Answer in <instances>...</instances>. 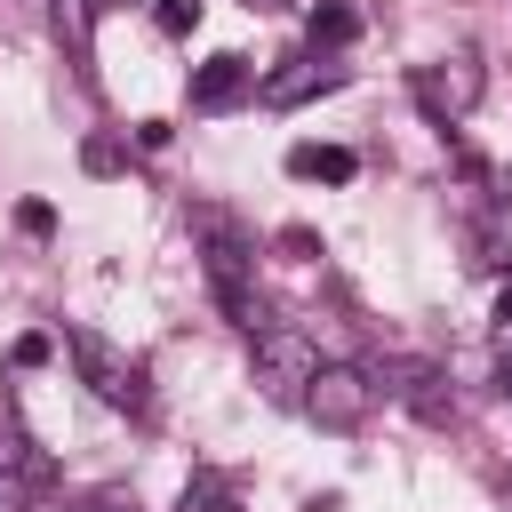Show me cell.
<instances>
[{
  "label": "cell",
  "mask_w": 512,
  "mask_h": 512,
  "mask_svg": "<svg viewBox=\"0 0 512 512\" xmlns=\"http://www.w3.org/2000/svg\"><path fill=\"white\" fill-rule=\"evenodd\" d=\"M312 376H320V344H312L304 328L272 320V328L256 336V392H264V400H296V408H304Z\"/></svg>",
  "instance_id": "3957f363"
},
{
  "label": "cell",
  "mask_w": 512,
  "mask_h": 512,
  "mask_svg": "<svg viewBox=\"0 0 512 512\" xmlns=\"http://www.w3.org/2000/svg\"><path fill=\"white\" fill-rule=\"evenodd\" d=\"M152 24H160L168 40H184V32L200 24V0H160V8H152Z\"/></svg>",
  "instance_id": "5bb4252c"
},
{
  "label": "cell",
  "mask_w": 512,
  "mask_h": 512,
  "mask_svg": "<svg viewBox=\"0 0 512 512\" xmlns=\"http://www.w3.org/2000/svg\"><path fill=\"white\" fill-rule=\"evenodd\" d=\"M488 264H512V192L488 208Z\"/></svg>",
  "instance_id": "4fadbf2b"
},
{
  "label": "cell",
  "mask_w": 512,
  "mask_h": 512,
  "mask_svg": "<svg viewBox=\"0 0 512 512\" xmlns=\"http://www.w3.org/2000/svg\"><path fill=\"white\" fill-rule=\"evenodd\" d=\"M496 392H504V400H512V352H504V368H496Z\"/></svg>",
  "instance_id": "44dd1931"
},
{
  "label": "cell",
  "mask_w": 512,
  "mask_h": 512,
  "mask_svg": "<svg viewBox=\"0 0 512 512\" xmlns=\"http://www.w3.org/2000/svg\"><path fill=\"white\" fill-rule=\"evenodd\" d=\"M80 168H88V176H120V168H128V152H120L112 136H88V144H80Z\"/></svg>",
  "instance_id": "7c38bea8"
},
{
  "label": "cell",
  "mask_w": 512,
  "mask_h": 512,
  "mask_svg": "<svg viewBox=\"0 0 512 512\" xmlns=\"http://www.w3.org/2000/svg\"><path fill=\"white\" fill-rule=\"evenodd\" d=\"M64 352H72V368H80V384L104 400V408H128V416H144L152 408V384H144V360H128L104 328H72L64 336Z\"/></svg>",
  "instance_id": "6da1fadb"
},
{
  "label": "cell",
  "mask_w": 512,
  "mask_h": 512,
  "mask_svg": "<svg viewBox=\"0 0 512 512\" xmlns=\"http://www.w3.org/2000/svg\"><path fill=\"white\" fill-rule=\"evenodd\" d=\"M48 480H56V464L32 448V432L16 416V392H0V488H48Z\"/></svg>",
  "instance_id": "52a82bcc"
},
{
  "label": "cell",
  "mask_w": 512,
  "mask_h": 512,
  "mask_svg": "<svg viewBox=\"0 0 512 512\" xmlns=\"http://www.w3.org/2000/svg\"><path fill=\"white\" fill-rule=\"evenodd\" d=\"M416 104L448 128V120H464L480 96H488V64H480V48H448V56H432V64H416Z\"/></svg>",
  "instance_id": "7a4b0ae2"
},
{
  "label": "cell",
  "mask_w": 512,
  "mask_h": 512,
  "mask_svg": "<svg viewBox=\"0 0 512 512\" xmlns=\"http://www.w3.org/2000/svg\"><path fill=\"white\" fill-rule=\"evenodd\" d=\"M496 328L512 336V280H504V296H496Z\"/></svg>",
  "instance_id": "ffe728a7"
},
{
  "label": "cell",
  "mask_w": 512,
  "mask_h": 512,
  "mask_svg": "<svg viewBox=\"0 0 512 512\" xmlns=\"http://www.w3.org/2000/svg\"><path fill=\"white\" fill-rule=\"evenodd\" d=\"M248 88H256V64L248 56H208L192 72V112H232Z\"/></svg>",
  "instance_id": "ba28073f"
},
{
  "label": "cell",
  "mask_w": 512,
  "mask_h": 512,
  "mask_svg": "<svg viewBox=\"0 0 512 512\" xmlns=\"http://www.w3.org/2000/svg\"><path fill=\"white\" fill-rule=\"evenodd\" d=\"M344 80H352V72H344V64H336L328 48H312V40H304L296 56H280V64H272V72L256 80V96H264L272 112H296V104H312V96L344 88Z\"/></svg>",
  "instance_id": "5b68a950"
},
{
  "label": "cell",
  "mask_w": 512,
  "mask_h": 512,
  "mask_svg": "<svg viewBox=\"0 0 512 512\" xmlns=\"http://www.w3.org/2000/svg\"><path fill=\"white\" fill-rule=\"evenodd\" d=\"M304 32H312V48H352L360 40V8H344V0H312V16H304Z\"/></svg>",
  "instance_id": "8fae6325"
},
{
  "label": "cell",
  "mask_w": 512,
  "mask_h": 512,
  "mask_svg": "<svg viewBox=\"0 0 512 512\" xmlns=\"http://www.w3.org/2000/svg\"><path fill=\"white\" fill-rule=\"evenodd\" d=\"M376 392L408 400L424 424H456V400L440 392V368H424V360H384V368H376Z\"/></svg>",
  "instance_id": "8992f818"
},
{
  "label": "cell",
  "mask_w": 512,
  "mask_h": 512,
  "mask_svg": "<svg viewBox=\"0 0 512 512\" xmlns=\"http://www.w3.org/2000/svg\"><path fill=\"white\" fill-rule=\"evenodd\" d=\"M72 512H136V496H120V488H96V496H80Z\"/></svg>",
  "instance_id": "d6986e66"
},
{
  "label": "cell",
  "mask_w": 512,
  "mask_h": 512,
  "mask_svg": "<svg viewBox=\"0 0 512 512\" xmlns=\"http://www.w3.org/2000/svg\"><path fill=\"white\" fill-rule=\"evenodd\" d=\"M368 408H376V376L352 368V360H320V376H312V392H304V416H312L320 432H360Z\"/></svg>",
  "instance_id": "277c9868"
},
{
  "label": "cell",
  "mask_w": 512,
  "mask_h": 512,
  "mask_svg": "<svg viewBox=\"0 0 512 512\" xmlns=\"http://www.w3.org/2000/svg\"><path fill=\"white\" fill-rule=\"evenodd\" d=\"M0 496H8V488H0Z\"/></svg>",
  "instance_id": "cb8c5ba5"
},
{
  "label": "cell",
  "mask_w": 512,
  "mask_h": 512,
  "mask_svg": "<svg viewBox=\"0 0 512 512\" xmlns=\"http://www.w3.org/2000/svg\"><path fill=\"white\" fill-rule=\"evenodd\" d=\"M248 8H288V0H248Z\"/></svg>",
  "instance_id": "603a6c76"
},
{
  "label": "cell",
  "mask_w": 512,
  "mask_h": 512,
  "mask_svg": "<svg viewBox=\"0 0 512 512\" xmlns=\"http://www.w3.org/2000/svg\"><path fill=\"white\" fill-rule=\"evenodd\" d=\"M48 24L72 48V64L88 72V56H96V0H48Z\"/></svg>",
  "instance_id": "30bf717a"
},
{
  "label": "cell",
  "mask_w": 512,
  "mask_h": 512,
  "mask_svg": "<svg viewBox=\"0 0 512 512\" xmlns=\"http://www.w3.org/2000/svg\"><path fill=\"white\" fill-rule=\"evenodd\" d=\"M16 232L48 240V232H56V208H48V200H24V208H16Z\"/></svg>",
  "instance_id": "2e32d148"
},
{
  "label": "cell",
  "mask_w": 512,
  "mask_h": 512,
  "mask_svg": "<svg viewBox=\"0 0 512 512\" xmlns=\"http://www.w3.org/2000/svg\"><path fill=\"white\" fill-rule=\"evenodd\" d=\"M288 176H304V184H352L360 160H352L344 144H296V152H288Z\"/></svg>",
  "instance_id": "9c48e42d"
},
{
  "label": "cell",
  "mask_w": 512,
  "mask_h": 512,
  "mask_svg": "<svg viewBox=\"0 0 512 512\" xmlns=\"http://www.w3.org/2000/svg\"><path fill=\"white\" fill-rule=\"evenodd\" d=\"M104 8H128V0H96V16H104Z\"/></svg>",
  "instance_id": "7402d4cb"
},
{
  "label": "cell",
  "mask_w": 512,
  "mask_h": 512,
  "mask_svg": "<svg viewBox=\"0 0 512 512\" xmlns=\"http://www.w3.org/2000/svg\"><path fill=\"white\" fill-rule=\"evenodd\" d=\"M184 512H240V504H232L216 480H192V488H184Z\"/></svg>",
  "instance_id": "9a60e30c"
},
{
  "label": "cell",
  "mask_w": 512,
  "mask_h": 512,
  "mask_svg": "<svg viewBox=\"0 0 512 512\" xmlns=\"http://www.w3.org/2000/svg\"><path fill=\"white\" fill-rule=\"evenodd\" d=\"M48 352H56V344H48V336H40V328H32V336H16V352H8V360H16V368H40V360H48Z\"/></svg>",
  "instance_id": "ac0fdd59"
},
{
  "label": "cell",
  "mask_w": 512,
  "mask_h": 512,
  "mask_svg": "<svg viewBox=\"0 0 512 512\" xmlns=\"http://www.w3.org/2000/svg\"><path fill=\"white\" fill-rule=\"evenodd\" d=\"M280 248H288L296 264H312V256H320V232H312V224H288V232H280Z\"/></svg>",
  "instance_id": "e0dca14e"
}]
</instances>
